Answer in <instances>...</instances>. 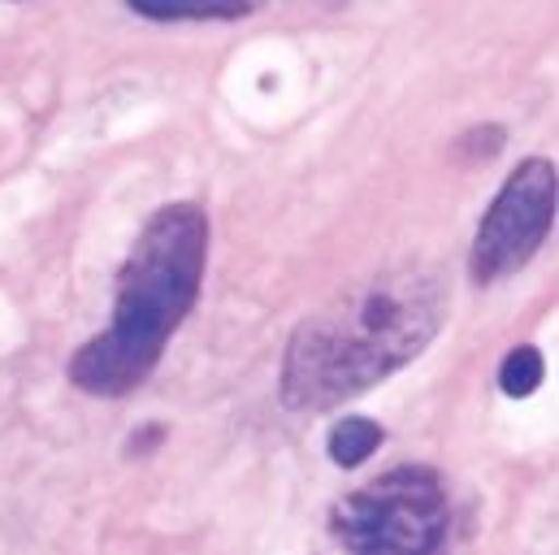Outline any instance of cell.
I'll use <instances>...</instances> for the list:
<instances>
[{"label": "cell", "instance_id": "obj_1", "mask_svg": "<svg viewBox=\"0 0 559 555\" xmlns=\"http://www.w3.org/2000/svg\"><path fill=\"white\" fill-rule=\"evenodd\" d=\"M451 286L433 265H395L338 291L325 308L299 321L282 361V404L325 413L365 395L442 330Z\"/></svg>", "mask_w": 559, "mask_h": 555}, {"label": "cell", "instance_id": "obj_2", "mask_svg": "<svg viewBox=\"0 0 559 555\" xmlns=\"http://www.w3.org/2000/svg\"><path fill=\"white\" fill-rule=\"evenodd\" d=\"M204 265H209V213L191 200L156 209L122 261L114 321L105 334L87 339L70 356L66 369L70 382L83 395H100V400H118L143 387L165 343L195 308Z\"/></svg>", "mask_w": 559, "mask_h": 555}, {"label": "cell", "instance_id": "obj_3", "mask_svg": "<svg viewBox=\"0 0 559 555\" xmlns=\"http://www.w3.org/2000/svg\"><path fill=\"white\" fill-rule=\"evenodd\" d=\"M330 530L352 555H447L451 504L433 469L400 464L356 491H347Z\"/></svg>", "mask_w": 559, "mask_h": 555}, {"label": "cell", "instance_id": "obj_4", "mask_svg": "<svg viewBox=\"0 0 559 555\" xmlns=\"http://www.w3.org/2000/svg\"><path fill=\"white\" fill-rule=\"evenodd\" d=\"M551 226H556V165L547 156H530L499 187L495 204L486 209L473 235V257H468L473 278L490 286L499 278L516 274L521 265L534 261Z\"/></svg>", "mask_w": 559, "mask_h": 555}, {"label": "cell", "instance_id": "obj_5", "mask_svg": "<svg viewBox=\"0 0 559 555\" xmlns=\"http://www.w3.org/2000/svg\"><path fill=\"white\" fill-rule=\"evenodd\" d=\"M127 4L152 22H230L257 9L252 0H127Z\"/></svg>", "mask_w": 559, "mask_h": 555}, {"label": "cell", "instance_id": "obj_6", "mask_svg": "<svg viewBox=\"0 0 559 555\" xmlns=\"http://www.w3.org/2000/svg\"><path fill=\"white\" fill-rule=\"evenodd\" d=\"M386 429L369 416H343L334 429H330V460L343 464V469H356L365 456H373L382 447Z\"/></svg>", "mask_w": 559, "mask_h": 555}, {"label": "cell", "instance_id": "obj_7", "mask_svg": "<svg viewBox=\"0 0 559 555\" xmlns=\"http://www.w3.org/2000/svg\"><path fill=\"white\" fill-rule=\"evenodd\" d=\"M543 374H547V365H543L538 347H512L503 356V365H499V387H503V395L525 400V395H534L543 387Z\"/></svg>", "mask_w": 559, "mask_h": 555}, {"label": "cell", "instance_id": "obj_8", "mask_svg": "<svg viewBox=\"0 0 559 555\" xmlns=\"http://www.w3.org/2000/svg\"><path fill=\"white\" fill-rule=\"evenodd\" d=\"M499 147H503V127H473L468 135L455 139V152L468 156V161H477V156L490 161Z\"/></svg>", "mask_w": 559, "mask_h": 555}]
</instances>
